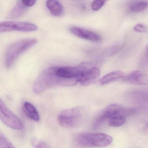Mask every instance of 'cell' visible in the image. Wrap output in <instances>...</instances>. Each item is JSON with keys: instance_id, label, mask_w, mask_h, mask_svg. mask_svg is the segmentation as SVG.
Segmentation results:
<instances>
[{"instance_id": "8", "label": "cell", "mask_w": 148, "mask_h": 148, "mask_svg": "<svg viewBox=\"0 0 148 148\" xmlns=\"http://www.w3.org/2000/svg\"><path fill=\"white\" fill-rule=\"evenodd\" d=\"M38 27L33 23L25 22L3 21L0 22V33L11 31L30 32L36 31Z\"/></svg>"}, {"instance_id": "1", "label": "cell", "mask_w": 148, "mask_h": 148, "mask_svg": "<svg viewBox=\"0 0 148 148\" xmlns=\"http://www.w3.org/2000/svg\"><path fill=\"white\" fill-rule=\"evenodd\" d=\"M56 67H51L43 70L38 76L33 86L35 94L40 95L47 90L60 86V78L56 73Z\"/></svg>"}, {"instance_id": "7", "label": "cell", "mask_w": 148, "mask_h": 148, "mask_svg": "<svg viewBox=\"0 0 148 148\" xmlns=\"http://www.w3.org/2000/svg\"><path fill=\"white\" fill-rule=\"evenodd\" d=\"M0 120L5 125L15 130H21L24 125L18 116L14 114L0 98Z\"/></svg>"}, {"instance_id": "20", "label": "cell", "mask_w": 148, "mask_h": 148, "mask_svg": "<svg viewBox=\"0 0 148 148\" xmlns=\"http://www.w3.org/2000/svg\"><path fill=\"white\" fill-rule=\"evenodd\" d=\"M107 0H94L91 4V8L94 11L100 10Z\"/></svg>"}, {"instance_id": "16", "label": "cell", "mask_w": 148, "mask_h": 148, "mask_svg": "<svg viewBox=\"0 0 148 148\" xmlns=\"http://www.w3.org/2000/svg\"><path fill=\"white\" fill-rule=\"evenodd\" d=\"M126 118L123 116H116L111 117L108 120L109 126L117 127L123 125L126 122Z\"/></svg>"}, {"instance_id": "2", "label": "cell", "mask_w": 148, "mask_h": 148, "mask_svg": "<svg viewBox=\"0 0 148 148\" xmlns=\"http://www.w3.org/2000/svg\"><path fill=\"white\" fill-rule=\"evenodd\" d=\"M87 63L77 67H56V73L60 78V86H73L79 83V79Z\"/></svg>"}, {"instance_id": "4", "label": "cell", "mask_w": 148, "mask_h": 148, "mask_svg": "<svg viewBox=\"0 0 148 148\" xmlns=\"http://www.w3.org/2000/svg\"><path fill=\"white\" fill-rule=\"evenodd\" d=\"M76 140L82 147L102 148L110 145L113 139L110 136L102 133H86L78 135Z\"/></svg>"}, {"instance_id": "21", "label": "cell", "mask_w": 148, "mask_h": 148, "mask_svg": "<svg viewBox=\"0 0 148 148\" xmlns=\"http://www.w3.org/2000/svg\"><path fill=\"white\" fill-rule=\"evenodd\" d=\"M134 30L136 32H138V33H145L147 32V28L146 25L141 23L136 24L134 27Z\"/></svg>"}, {"instance_id": "13", "label": "cell", "mask_w": 148, "mask_h": 148, "mask_svg": "<svg viewBox=\"0 0 148 148\" xmlns=\"http://www.w3.org/2000/svg\"><path fill=\"white\" fill-rule=\"evenodd\" d=\"M46 4L51 14L54 16H61L63 14V7L58 0H47Z\"/></svg>"}, {"instance_id": "22", "label": "cell", "mask_w": 148, "mask_h": 148, "mask_svg": "<svg viewBox=\"0 0 148 148\" xmlns=\"http://www.w3.org/2000/svg\"><path fill=\"white\" fill-rule=\"evenodd\" d=\"M36 0H21V2L25 7H31L34 6Z\"/></svg>"}, {"instance_id": "6", "label": "cell", "mask_w": 148, "mask_h": 148, "mask_svg": "<svg viewBox=\"0 0 148 148\" xmlns=\"http://www.w3.org/2000/svg\"><path fill=\"white\" fill-rule=\"evenodd\" d=\"M83 113L79 108H75L63 110L58 116V122L61 127L74 128L81 122Z\"/></svg>"}, {"instance_id": "18", "label": "cell", "mask_w": 148, "mask_h": 148, "mask_svg": "<svg viewBox=\"0 0 148 148\" xmlns=\"http://www.w3.org/2000/svg\"><path fill=\"white\" fill-rule=\"evenodd\" d=\"M0 148H16L0 131Z\"/></svg>"}, {"instance_id": "10", "label": "cell", "mask_w": 148, "mask_h": 148, "mask_svg": "<svg viewBox=\"0 0 148 148\" xmlns=\"http://www.w3.org/2000/svg\"><path fill=\"white\" fill-rule=\"evenodd\" d=\"M70 30L74 35L81 39L93 42L99 41L101 39V36L95 32L83 28L71 27Z\"/></svg>"}, {"instance_id": "12", "label": "cell", "mask_w": 148, "mask_h": 148, "mask_svg": "<svg viewBox=\"0 0 148 148\" xmlns=\"http://www.w3.org/2000/svg\"><path fill=\"white\" fill-rule=\"evenodd\" d=\"M125 75L124 73L121 71H114L106 74L101 78L99 82L101 85H105L123 79Z\"/></svg>"}, {"instance_id": "9", "label": "cell", "mask_w": 148, "mask_h": 148, "mask_svg": "<svg viewBox=\"0 0 148 148\" xmlns=\"http://www.w3.org/2000/svg\"><path fill=\"white\" fill-rule=\"evenodd\" d=\"M100 69L87 63L79 79V83L83 86H87L96 82L100 77Z\"/></svg>"}, {"instance_id": "14", "label": "cell", "mask_w": 148, "mask_h": 148, "mask_svg": "<svg viewBox=\"0 0 148 148\" xmlns=\"http://www.w3.org/2000/svg\"><path fill=\"white\" fill-rule=\"evenodd\" d=\"M23 110L26 116L35 121H39L40 115L34 106L30 103L26 102L23 103Z\"/></svg>"}, {"instance_id": "19", "label": "cell", "mask_w": 148, "mask_h": 148, "mask_svg": "<svg viewBox=\"0 0 148 148\" xmlns=\"http://www.w3.org/2000/svg\"><path fill=\"white\" fill-rule=\"evenodd\" d=\"M31 143L34 148H50L45 142L36 138L32 139Z\"/></svg>"}, {"instance_id": "17", "label": "cell", "mask_w": 148, "mask_h": 148, "mask_svg": "<svg viewBox=\"0 0 148 148\" xmlns=\"http://www.w3.org/2000/svg\"><path fill=\"white\" fill-rule=\"evenodd\" d=\"M148 7V3L140 1L132 4L130 7V10L134 13H138L145 10Z\"/></svg>"}, {"instance_id": "11", "label": "cell", "mask_w": 148, "mask_h": 148, "mask_svg": "<svg viewBox=\"0 0 148 148\" xmlns=\"http://www.w3.org/2000/svg\"><path fill=\"white\" fill-rule=\"evenodd\" d=\"M123 81L127 83L135 85H145L147 82V78L143 72L136 70L125 75Z\"/></svg>"}, {"instance_id": "5", "label": "cell", "mask_w": 148, "mask_h": 148, "mask_svg": "<svg viewBox=\"0 0 148 148\" xmlns=\"http://www.w3.org/2000/svg\"><path fill=\"white\" fill-rule=\"evenodd\" d=\"M135 112V110L125 108L120 104L117 103L110 104L103 110L95 121L93 127L94 129H97L104 121L109 118L116 116H123L127 118L129 116L134 114Z\"/></svg>"}, {"instance_id": "15", "label": "cell", "mask_w": 148, "mask_h": 148, "mask_svg": "<svg viewBox=\"0 0 148 148\" xmlns=\"http://www.w3.org/2000/svg\"><path fill=\"white\" fill-rule=\"evenodd\" d=\"M26 11V7L19 2L12 10L8 16L9 19H16L22 16Z\"/></svg>"}, {"instance_id": "3", "label": "cell", "mask_w": 148, "mask_h": 148, "mask_svg": "<svg viewBox=\"0 0 148 148\" xmlns=\"http://www.w3.org/2000/svg\"><path fill=\"white\" fill-rule=\"evenodd\" d=\"M37 42L36 39L29 38L21 40L12 44L6 53L5 59L6 67H10L22 54L35 46Z\"/></svg>"}]
</instances>
